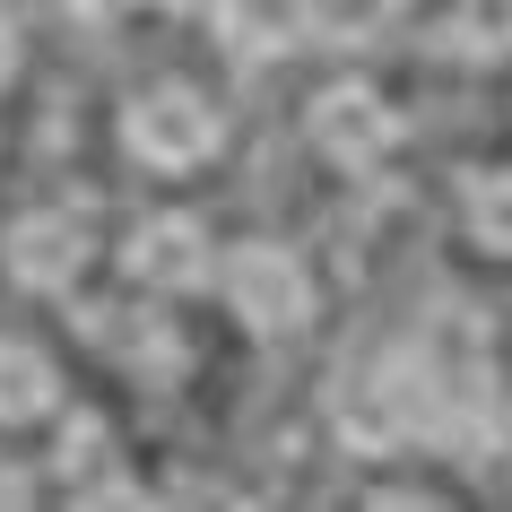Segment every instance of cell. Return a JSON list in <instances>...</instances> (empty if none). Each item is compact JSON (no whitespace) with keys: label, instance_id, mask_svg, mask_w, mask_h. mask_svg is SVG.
Masks as SVG:
<instances>
[{"label":"cell","instance_id":"7a4b0ae2","mask_svg":"<svg viewBox=\"0 0 512 512\" xmlns=\"http://www.w3.org/2000/svg\"><path fill=\"white\" fill-rule=\"evenodd\" d=\"M304 131H313V148H322L330 165H374V157H391L400 113L382 105L374 87H330V96H313Z\"/></svg>","mask_w":512,"mask_h":512},{"label":"cell","instance_id":"5b68a950","mask_svg":"<svg viewBox=\"0 0 512 512\" xmlns=\"http://www.w3.org/2000/svg\"><path fill=\"white\" fill-rule=\"evenodd\" d=\"M469 235H478L486 252H504V261H512V174L469 183Z\"/></svg>","mask_w":512,"mask_h":512},{"label":"cell","instance_id":"ba28073f","mask_svg":"<svg viewBox=\"0 0 512 512\" xmlns=\"http://www.w3.org/2000/svg\"><path fill=\"white\" fill-rule=\"evenodd\" d=\"M70 261H79V235H53V226H44V235H27V270H70Z\"/></svg>","mask_w":512,"mask_h":512},{"label":"cell","instance_id":"52a82bcc","mask_svg":"<svg viewBox=\"0 0 512 512\" xmlns=\"http://www.w3.org/2000/svg\"><path fill=\"white\" fill-rule=\"evenodd\" d=\"M35 400H44V374L27 356H0V408H35Z\"/></svg>","mask_w":512,"mask_h":512},{"label":"cell","instance_id":"6da1fadb","mask_svg":"<svg viewBox=\"0 0 512 512\" xmlns=\"http://www.w3.org/2000/svg\"><path fill=\"white\" fill-rule=\"evenodd\" d=\"M226 296H235V313L252 330L287 339V330H304V313H313V278H304L296 252H278V243H243L235 261H226Z\"/></svg>","mask_w":512,"mask_h":512},{"label":"cell","instance_id":"3957f363","mask_svg":"<svg viewBox=\"0 0 512 512\" xmlns=\"http://www.w3.org/2000/svg\"><path fill=\"white\" fill-rule=\"evenodd\" d=\"M131 148L148 165H200L217 148V113L200 105V96H183V87H157V96L131 113Z\"/></svg>","mask_w":512,"mask_h":512},{"label":"cell","instance_id":"8992f818","mask_svg":"<svg viewBox=\"0 0 512 512\" xmlns=\"http://www.w3.org/2000/svg\"><path fill=\"white\" fill-rule=\"evenodd\" d=\"M452 44H469V53H512V0H460Z\"/></svg>","mask_w":512,"mask_h":512},{"label":"cell","instance_id":"277c9868","mask_svg":"<svg viewBox=\"0 0 512 512\" xmlns=\"http://www.w3.org/2000/svg\"><path fill=\"white\" fill-rule=\"evenodd\" d=\"M131 270L148 278V287H191V278L209 270V235H200V217H157V226H139Z\"/></svg>","mask_w":512,"mask_h":512}]
</instances>
